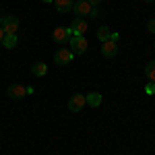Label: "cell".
<instances>
[{"mask_svg":"<svg viewBox=\"0 0 155 155\" xmlns=\"http://www.w3.org/2000/svg\"><path fill=\"white\" fill-rule=\"evenodd\" d=\"M0 27L4 29L6 35H17V31H19V19L12 17V15H4V17H0Z\"/></svg>","mask_w":155,"mask_h":155,"instance_id":"6da1fadb","label":"cell"},{"mask_svg":"<svg viewBox=\"0 0 155 155\" xmlns=\"http://www.w3.org/2000/svg\"><path fill=\"white\" fill-rule=\"evenodd\" d=\"M68 44H71V52L72 56H79V54H85L87 48H89V41L85 39V35H72L68 39Z\"/></svg>","mask_w":155,"mask_h":155,"instance_id":"7a4b0ae2","label":"cell"},{"mask_svg":"<svg viewBox=\"0 0 155 155\" xmlns=\"http://www.w3.org/2000/svg\"><path fill=\"white\" fill-rule=\"evenodd\" d=\"M71 37H72L71 27H68V29H66V27H56V29L52 31V39H54L56 44H62V46H64Z\"/></svg>","mask_w":155,"mask_h":155,"instance_id":"3957f363","label":"cell"},{"mask_svg":"<svg viewBox=\"0 0 155 155\" xmlns=\"http://www.w3.org/2000/svg\"><path fill=\"white\" fill-rule=\"evenodd\" d=\"M72 11L77 12L81 19H85V17H89V15H91L93 6H91L87 0H74V6H72Z\"/></svg>","mask_w":155,"mask_h":155,"instance_id":"277c9868","label":"cell"},{"mask_svg":"<svg viewBox=\"0 0 155 155\" xmlns=\"http://www.w3.org/2000/svg\"><path fill=\"white\" fill-rule=\"evenodd\" d=\"M85 106H87V101H85L83 93H74V95L68 99V110H71V112H81Z\"/></svg>","mask_w":155,"mask_h":155,"instance_id":"5b68a950","label":"cell"},{"mask_svg":"<svg viewBox=\"0 0 155 155\" xmlns=\"http://www.w3.org/2000/svg\"><path fill=\"white\" fill-rule=\"evenodd\" d=\"M71 60H72V52H71V50H66V48L56 50V54H54V62H56L58 66H64V64H68Z\"/></svg>","mask_w":155,"mask_h":155,"instance_id":"8992f818","label":"cell"},{"mask_svg":"<svg viewBox=\"0 0 155 155\" xmlns=\"http://www.w3.org/2000/svg\"><path fill=\"white\" fill-rule=\"evenodd\" d=\"M25 95H29V93H27V87H23V85L15 83L8 87V97L11 99H23Z\"/></svg>","mask_w":155,"mask_h":155,"instance_id":"52a82bcc","label":"cell"},{"mask_svg":"<svg viewBox=\"0 0 155 155\" xmlns=\"http://www.w3.org/2000/svg\"><path fill=\"white\" fill-rule=\"evenodd\" d=\"M118 41H112V39H107L101 44V54L106 56V58H114L116 54H118V46H116Z\"/></svg>","mask_w":155,"mask_h":155,"instance_id":"ba28073f","label":"cell"},{"mask_svg":"<svg viewBox=\"0 0 155 155\" xmlns=\"http://www.w3.org/2000/svg\"><path fill=\"white\" fill-rule=\"evenodd\" d=\"M87 29H89V27H87V23H85V19H81V17H77V19L72 21V25H71L72 35H85Z\"/></svg>","mask_w":155,"mask_h":155,"instance_id":"9c48e42d","label":"cell"},{"mask_svg":"<svg viewBox=\"0 0 155 155\" xmlns=\"http://www.w3.org/2000/svg\"><path fill=\"white\" fill-rule=\"evenodd\" d=\"M54 4H56V11L58 12H68L74 6V0H54Z\"/></svg>","mask_w":155,"mask_h":155,"instance_id":"30bf717a","label":"cell"},{"mask_svg":"<svg viewBox=\"0 0 155 155\" xmlns=\"http://www.w3.org/2000/svg\"><path fill=\"white\" fill-rule=\"evenodd\" d=\"M85 101H87V106H91V107H99V104H101V95H99L97 91H91V93L85 95Z\"/></svg>","mask_w":155,"mask_h":155,"instance_id":"8fae6325","label":"cell"},{"mask_svg":"<svg viewBox=\"0 0 155 155\" xmlns=\"http://www.w3.org/2000/svg\"><path fill=\"white\" fill-rule=\"evenodd\" d=\"M31 72H33V74H37V77H44V74L48 72L46 62H33V64H31Z\"/></svg>","mask_w":155,"mask_h":155,"instance_id":"7c38bea8","label":"cell"},{"mask_svg":"<svg viewBox=\"0 0 155 155\" xmlns=\"http://www.w3.org/2000/svg\"><path fill=\"white\" fill-rule=\"evenodd\" d=\"M110 35H112V31H110V27H106V25H101L99 29H97V39L104 44V41H107L110 39Z\"/></svg>","mask_w":155,"mask_h":155,"instance_id":"4fadbf2b","label":"cell"},{"mask_svg":"<svg viewBox=\"0 0 155 155\" xmlns=\"http://www.w3.org/2000/svg\"><path fill=\"white\" fill-rule=\"evenodd\" d=\"M145 74H147V79H149L151 83H155V60L147 62V66H145Z\"/></svg>","mask_w":155,"mask_h":155,"instance_id":"5bb4252c","label":"cell"},{"mask_svg":"<svg viewBox=\"0 0 155 155\" xmlns=\"http://www.w3.org/2000/svg\"><path fill=\"white\" fill-rule=\"evenodd\" d=\"M2 46L6 50H12L15 46H17V35H4V39H2Z\"/></svg>","mask_w":155,"mask_h":155,"instance_id":"9a60e30c","label":"cell"},{"mask_svg":"<svg viewBox=\"0 0 155 155\" xmlns=\"http://www.w3.org/2000/svg\"><path fill=\"white\" fill-rule=\"evenodd\" d=\"M145 93H147V95H153V93H155V83L149 81V83L145 85Z\"/></svg>","mask_w":155,"mask_h":155,"instance_id":"2e32d148","label":"cell"},{"mask_svg":"<svg viewBox=\"0 0 155 155\" xmlns=\"http://www.w3.org/2000/svg\"><path fill=\"white\" fill-rule=\"evenodd\" d=\"M147 29H149L151 33H155V19H149V23H147Z\"/></svg>","mask_w":155,"mask_h":155,"instance_id":"e0dca14e","label":"cell"},{"mask_svg":"<svg viewBox=\"0 0 155 155\" xmlns=\"http://www.w3.org/2000/svg\"><path fill=\"white\" fill-rule=\"evenodd\" d=\"M97 15H99V8H97V6H93V11H91V15H89V19H95Z\"/></svg>","mask_w":155,"mask_h":155,"instance_id":"ac0fdd59","label":"cell"},{"mask_svg":"<svg viewBox=\"0 0 155 155\" xmlns=\"http://www.w3.org/2000/svg\"><path fill=\"white\" fill-rule=\"evenodd\" d=\"M87 2H89L91 6H99V2H101V0H87Z\"/></svg>","mask_w":155,"mask_h":155,"instance_id":"d6986e66","label":"cell"},{"mask_svg":"<svg viewBox=\"0 0 155 155\" xmlns=\"http://www.w3.org/2000/svg\"><path fill=\"white\" fill-rule=\"evenodd\" d=\"M4 35H6V33H4V29L0 27V46H2V39H4Z\"/></svg>","mask_w":155,"mask_h":155,"instance_id":"ffe728a7","label":"cell"},{"mask_svg":"<svg viewBox=\"0 0 155 155\" xmlns=\"http://www.w3.org/2000/svg\"><path fill=\"white\" fill-rule=\"evenodd\" d=\"M41 2H54V0H41Z\"/></svg>","mask_w":155,"mask_h":155,"instance_id":"44dd1931","label":"cell"},{"mask_svg":"<svg viewBox=\"0 0 155 155\" xmlns=\"http://www.w3.org/2000/svg\"><path fill=\"white\" fill-rule=\"evenodd\" d=\"M145 2H153V0H145Z\"/></svg>","mask_w":155,"mask_h":155,"instance_id":"7402d4cb","label":"cell"}]
</instances>
